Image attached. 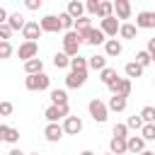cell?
Masks as SVG:
<instances>
[{"label":"cell","instance_id":"obj_1","mask_svg":"<svg viewBox=\"0 0 155 155\" xmlns=\"http://www.w3.org/2000/svg\"><path fill=\"white\" fill-rule=\"evenodd\" d=\"M80 46H82V36H80L75 29L63 34V53H65L68 58H75V56H80Z\"/></svg>","mask_w":155,"mask_h":155},{"label":"cell","instance_id":"obj_2","mask_svg":"<svg viewBox=\"0 0 155 155\" xmlns=\"http://www.w3.org/2000/svg\"><path fill=\"white\" fill-rule=\"evenodd\" d=\"M44 116H46V121H48V124H58L61 119L65 121V119L70 116V107H68V104H63V107L48 104V107H46V111H44Z\"/></svg>","mask_w":155,"mask_h":155},{"label":"cell","instance_id":"obj_3","mask_svg":"<svg viewBox=\"0 0 155 155\" xmlns=\"http://www.w3.org/2000/svg\"><path fill=\"white\" fill-rule=\"evenodd\" d=\"M48 85H51V78L46 75V73H39V75H27V80H24V87L27 90H31V92H41V90H48Z\"/></svg>","mask_w":155,"mask_h":155},{"label":"cell","instance_id":"obj_4","mask_svg":"<svg viewBox=\"0 0 155 155\" xmlns=\"http://www.w3.org/2000/svg\"><path fill=\"white\" fill-rule=\"evenodd\" d=\"M87 111H90V116L94 119V121H107V116H109V107L102 102V99H92L90 104H87Z\"/></svg>","mask_w":155,"mask_h":155},{"label":"cell","instance_id":"obj_5","mask_svg":"<svg viewBox=\"0 0 155 155\" xmlns=\"http://www.w3.org/2000/svg\"><path fill=\"white\" fill-rule=\"evenodd\" d=\"M36 53H39V44L36 41H24V44H19V48H17V56L27 63V61H31V58H36Z\"/></svg>","mask_w":155,"mask_h":155},{"label":"cell","instance_id":"obj_6","mask_svg":"<svg viewBox=\"0 0 155 155\" xmlns=\"http://www.w3.org/2000/svg\"><path fill=\"white\" fill-rule=\"evenodd\" d=\"M111 94H119V97H128L131 94V80L128 78H116L111 85H109Z\"/></svg>","mask_w":155,"mask_h":155},{"label":"cell","instance_id":"obj_7","mask_svg":"<svg viewBox=\"0 0 155 155\" xmlns=\"http://www.w3.org/2000/svg\"><path fill=\"white\" fill-rule=\"evenodd\" d=\"M80 36H82V41H85V44H90V46L107 44V39H104V31H102V29H94V27H92V29H87L85 34H80Z\"/></svg>","mask_w":155,"mask_h":155},{"label":"cell","instance_id":"obj_8","mask_svg":"<svg viewBox=\"0 0 155 155\" xmlns=\"http://www.w3.org/2000/svg\"><path fill=\"white\" fill-rule=\"evenodd\" d=\"M99 29L104 31V36H116V34H119V29H121V22H119L116 17H107V19H102Z\"/></svg>","mask_w":155,"mask_h":155},{"label":"cell","instance_id":"obj_9","mask_svg":"<svg viewBox=\"0 0 155 155\" xmlns=\"http://www.w3.org/2000/svg\"><path fill=\"white\" fill-rule=\"evenodd\" d=\"M44 136H46V140H51V143H58V140L65 136V131H63V126H61V124H46V128H44Z\"/></svg>","mask_w":155,"mask_h":155},{"label":"cell","instance_id":"obj_10","mask_svg":"<svg viewBox=\"0 0 155 155\" xmlns=\"http://www.w3.org/2000/svg\"><path fill=\"white\" fill-rule=\"evenodd\" d=\"M87 82V70H82V73H68V78H65V87H73V90H78V87H82Z\"/></svg>","mask_w":155,"mask_h":155},{"label":"cell","instance_id":"obj_11","mask_svg":"<svg viewBox=\"0 0 155 155\" xmlns=\"http://www.w3.org/2000/svg\"><path fill=\"white\" fill-rule=\"evenodd\" d=\"M136 27H140V29H155V12H148V10L138 12Z\"/></svg>","mask_w":155,"mask_h":155},{"label":"cell","instance_id":"obj_12","mask_svg":"<svg viewBox=\"0 0 155 155\" xmlns=\"http://www.w3.org/2000/svg\"><path fill=\"white\" fill-rule=\"evenodd\" d=\"M63 131H65L68 136H78V133L82 131V121H80V116H68V119L63 121Z\"/></svg>","mask_w":155,"mask_h":155},{"label":"cell","instance_id":"obj_13","mask_svg":"<svg viewBox=\"0 0 155 155\" xmlns=\"http://www.w3.org/2000/svg\"><path fill=\"white\" fill-rule=\"evenodd\" d=\"M126 148H128V155H140V153L145 150V140H143L140 136H128Z\"/></svg>","mask_w":155,"mask_h":155},{"label":"cell","instance_id":"obj_14","mask_svg":"<svg viewBox=\"0 0 155 155\" xmlns=\"http://www.w3.org/2000/svg\"><path fill=\"white\" fill-rule=\"evenodd\" d=\"M41 31H61V19L56 15H46L41 22H39Z\"/></svg>","mask_w":155,"mask_h":155},{"label":"cell","instance_id":"obj_15","mask_svg":"<svg viewBox=\"0 0 155 155\" xmlns=\"http://www.w3.org/2000/svg\"><path fill=\"white\" fill-rule=\"evenodd\" d=\"M22 36H24L27 41H36V39L41 36V27H39V22H27L24 29H22Z\"/></svg>","mask_w":155,"mask_h":155},{"label":"cell","instance_id":"obj_16","mask_svg":"<svg viewBox=\"0 0 155 155\" xmlns=\"http://www.w3.org/2000/svg\"><path fill=\"white\" fill-rule=\"evenodd\" d=\"M114 12H116V19H128L131 17V2L128 0H116Z\"/></svg>","mask_w":155,"mask_h":155},{"label":"cell","instance_id":"obj_17","mask_svg":"<svg viewBox=\"0 0 155 155\" xmlns=\"http://www.w3.org/2000/svg\"><path fill=\"white\" fill-rule=\"evenodd\" d=\"M0 140H5V143H17V140H19V131L0 124Z\"/></svg>","mask_w":155,"mask_h":155},{"label":"cell","instance_id":"obj_18","mask_svg":"<svg viewBox=\"0 0 155 155\" xmlns=\"http://www.w3.org/2000/svg\"><path fill=\"white\" fill-rule=\"evenodd\" d=\"M121 51H124V46H121L119 39H107V44H104V53L107 56L116 58V56H121Z\"/></svg>","mask_w":155,"mask_h":155},{"label":"cell","instance_id":"obj_19","mask_svg":"<svg viewBox=\"0 0 155 155\" xmlns=\"http://www.w3.org/2000/svg\"><path fill=\"white\" fill-rule=\"evenodd\" d=\"M24 73H27V75H39V73H44V61H41V58L27 61V63H24Z\"/></svg>","mask_w":155,"mask_h":155},{"label":"cell","instance_id":"obj_20","mask_svg":"<svg viewBox=\"0 0 155 155\" xmlns=\"http://www.w3.org/2000/svg\"><path fill=\"white\" fill-rule=\"evenodd\" d=\"M73 19H80V17H85L82 12H85V5L80 2V0H73V2H68V10H65Z\"/></svg>","mask_w":155,"mask_h":155},{"label":"cell","instance_id":"obj_21","mask_svg":"<svg viewBox=\"0 0 155 155\" xmlns=\"http://www.w3.org/2000/svg\"><path fill=\"white\" fill-rule=\"evenodd\" d=\"M87 68L102 73V70L107 68V56H99V53H97V56H90V58H87Z\"/></svg>","mask_w":155,"mask_h":155},{"label":"cell","instance_id":"obj_22","mask_svg":"<svg viewBox=\"0 0 155 155\" xmlns=\"http://www.w3.org/2000/svg\"><path fill=\"white\" fill-rule=\"evenodd\" d=\"M48 97H51V104H56V107L68 104V92H65V90H51Z\"/></svg>","mask_w":155,"mask_h":155},{"label":"cell","instance_id":"obj_23","mask_svg":"<svg viewBox=\"0 0 155 155\" xmlns=\"http://www.w3.org/2000/svg\"><path fill=\"white\" fill-rule=\"evenodd\" d=\"M109 150H111V155H128L126 140H121V138H111V143H109Z\"/></svg>","mask_w":155,"mask_h":155},{"label":"cell","instance_id":"obj_24","mask_svg":"<svg viewBox=\"0 0 155 155\" xmlns=\"http://www.w3.org/2000/svg\"><path fill=\"white\" fill-rule=\"evenodd\" d=\"M27 22H29V19H24L19 12H12V15L7 17V24L12 27V31H15V29H24V24H27Z\"/></svg>","mask_w":155,"mask_h":155},{"label":"cell","instance_id":"obj_25","mask_svg":"<svg viewBox=\"0 0 155 155\" xmlns=\"http://www.w3.org/2000/svg\"><path fill=\"white\" fill-rule=\"evenodd\" d=\"M111 111H124L126 109V97H119V94H111V99H109V104H107Z\"/></svg>","mask_w":155,"mask_h":155},{"label":"cell","instance_id":"obj_26","mask_svg":"<svg viewBox=\"0 0 155 155\" xmlns=\"http://www.w3.org/2000/svg\"><path fill=\"white\" fill-rule=\"evenodd\" d=\"M70 68H73V73L90 70V68H87V58H82V56H75V58H70Z\"/></svg>","mask_w":155,"mask_h":155},{"label":"cell","instance_id":"obj_27","mask_svg":"<svg viewBox=\"0 0 155 155\" xmlns=\"http://www.w3.org/2000/svg\"><path fill=\"white\" fill-rule=\"evenodd\" d=\"M124 70H126V78H128V80H131V78H140V75H143V68H140L136 61L126 63V68H124Z\"/></svg>","mask_w":155,"mask_h":155},{"label":"cell","instance_id":"obj_28","mask_svg":"<svg viewBox=\"0 0 155 155\" xmlns=\"http://www.w3.org/2000/svg\"><path fill=\"white\" fill-rule=\"evenodd\" d=\"M78 34H85L87 29H92V19L90 17H80V19H75V27H73Z\"/></svg>","mask_w":155,"mask_h":155},{"label":"cell","instance_id":"obj_29","mask_svg":"<svg viewBox=\"0 0 155 155\" xmlns=\"http://www.w3.org/2000/svg\"><path fill=\"white\" fill-rule=\"evenodd\" d=\"M116 78H119V75H116V70H114V68H104V70L99 73V80H102V82H104L107 87H109V85H111V82H114Z\"/></svg>","mask_w":155,"mask_h":155},{"label":"cell","instance_id":"obj_30","mask_svg":"<svg viewBox=\"0 0 155 155\" xmlns=\"http://www.w3.org/2000/svg\"><path fill=\"white\" fill-rule=\"evenodd\" d=\"M140 119H143V124H155V107H143L140 109Z\"/></svg>","mask_w":155,"mask_h":155},{"label":"cell","instance_id":"obj_31","mask_svg":"<svg viewBox=\"0 0 155 155\" xmlns=\"http://www.w3.org/2000/svg\"><path fill=\"white\" fill-rule=\"evenodd\" d=\"M58 19H61V29H65V31H73V27H75V19H73L68 12L58 15Z\"/></svg>","mask_w":155,"mask_h":155},{"label":"cell","instance_id":"obj_32","mask_svg":"<svg viewBox=\"0 0 155 155\" xmlns=\"http://www.w3.org/2000/svg\"><path fill=\"white\" fill-rule=\"evenodd\" d=\"M119 34H121L124 39H136V34H138V27H133V24H121Z\"/></svg>","mask_w":155,"mask_h":155},{"label":"cell","instance_id":"obj_33","mask_svg":"<svg viewBox=\"0 0 155 155\" xmlns=\"http://www.w3.org/2000/svg\"><path fill=\"white\" fill-rule=\"evenodd\" d=\"M111 12H114V2H99V12H97V17L107 19V17H111Z\"/></svg>","mask_w":155,"mask_h":155},{"label":"cell","instance_id":"obj_34","mask_svg":"<svg viewBox=\"0 0 155 155\" xmlns=\"http://www.w3.org/2000/svg\"><path fill=\"white\" fill-rule=\"evenodd\" d=\"M136 63L145 70V65H150V63H153V58H150V53H148V51H138V53H136Z\"/></svg>","mask_w":155,"mask_h":155},{"label":"cell","instance_id":"obj_35","mask_svg":"<svg viewBox=\"0 0 155 155\" xmlns=\"http://www.w3.org/2000/svg\"><path fill=\"white\" fill-rule=\"evenodd\" d=\"M53 65H56V68H68V65H70V58L61 51V53H56V56H53Z\"/></svg>","mask_w":155,"mask_h":155},{"label":"cell","instance_id":"obj_36","mask_svg":"<svg viewBox=\"0 0 155 155\" xmlns=\"http://www.w3.org/2000/svg\"><path fill=\"white\" fill-rule=\"evenodd\" d=\"M114 138L128 140V126H126V124H116V126H114Z\"/></svg>","mask_w":155,"mask_h":155},{"label":"cell","instance_id":"obj_37","mask_svg":"<svg viewBox=\"0 0 155 155\" xmlns=\"http://www.w3.org/2000/svg\"><path fill=\"white\" fill-rule=\"evenodd\" d=\"M140 138L143 140H155V124H145L143 131H140Z\"/></svg>","mask_w":155,"mask_h":155},{"label":"cell","instance_id":"obj_38","mask_svg":"<svg viewBox=\"0 0 155 155\" xmlns=\"http://www.w3.org/2000/svg\"><path fill=\"white\" fill-rule=\"evenodd\" d=\"M126 126H128V128H136V131H143L145 124H143V119H140V114H138V116H128Z\"/></svg>","mask_w":155,"mask_h":155},{"label":"cell","instance_id":"obj_39","mask_svg":"<svg viewBox=\"0 0 155 155\" xmlns=\"http://www.w3.org/2000/svg\"><path fill=\"white\" fill-rule=\"evenodd\" d=\"M12 56V44L10 41H0V58L5 61V58H10Z\"/></svg>","mask_w":155,"mask_h":155},{"label":"cell","instance_id":"obj_40","mask_svg":"<svg viewBox=\"0 0 155 155\" xmlns=\"http://www.w3.org/2000/svg\"><path fill=\"white\" fill-rule=\"evenodd\" d=\"M12 36V27L10 24H0V41H7Z\"/></svg>","mask_w":155,"mask_h":155},{"label":"cell","instance_id":"obj_41","mask_svg":"<svg viewBox=\"0 0 155 155\" xmlns=\"http://www.w3.org/2000/svg\"><path fill=\"white\" fill-rule=\"evenodd\" d=\"M12 102H0V116H10L12 114Z\"/></svg>","mask_w":155,"mask_h":155},{"label":"cell","instance_id":"obj_42","mask_svg":"<svg viewBox=\"0 0 155 155\" xmlns=\"http://www.w3.org/2000/svg\"><path fill=\"white\" fill-rule=\"evenodd\" d=\"M85 10L92 12V15H97V12H99V0H90V2L85 5Z\"/></svg>","mask_w":155,"mask_h":155},{"label":"cell","instance_id":"obj_43","mask_svg":"<svg viewBox=\"0 0 155 155\" xmlns=\"http://www.w3.org/2000/svg\"><path fill=\"white\" fill-rule=\"evenodd\" d=\"M41 7V0H27V10H39Z\"/></svg>","mask_w":155,"mask_h":155},{"label":"cell","instance_id":"obj_44","mask_svg":"<svg viewBox=\"0 0 155 155\" xmlns=\"http://www.w3.org/2000/svg\"><path fill=\"white\" fill-rule=\"evenodd\" d=\"M7 17H10V15H7V10H5V7H0V24H7Z\"/></svg>","mask_w":155,"mask_h":155},{"label":"cell","instance_id":"obj_45","mask_svg":"<svg viewBox=\"0 0 155 155\" xmlns=\"http://www.w3.org/2000/svg\"><path fill=\"white\" fill-rule=\"evenodd\" d=\"M148 53H150V56L155 53V39H148Z\"/></svg>","mask_w":155,"mask_h":155},{"label":"cell","instance_id":"obj_46","mask_svg":"<svg viewBox=\"0 0 155 155\" xmlns=\"http://www.w3.org/2000/svg\"><path fill=\"white\" fill-rule=\"evenodd\" d=\"M7 155H24V153H22V150H19V148H12V150H10V153H7Z\"/></svg>","mask_w":155,"mask_h":155},{"label":"cell","instance_id":"obj_47","mask_svg":"<svg viewBox=\"0 0 155 155\" xmlns=\"http://www.w3.org/2000/svg\"><path fill=\"white\" fill-rule=\"evenodd\" d=\"M140 155H155V153H150V150H143V153H140Z\"/></svg>","mask_w":155,"mask_h":155},{"label":"cell","instance_id":"obj_48","mask_svg":"<svg viewBox=\"0 0 155 155\" xmlns=\"http://www.w3.org/2000/svg\"><path fill=\"white\" fill-rule=\"evenodd\" d=\"M80 155H94V153H92V150H85V153H80Z\"/></svg>","mask_w":155,"mask_h":155},{"label":"cell","instance_id":"obj_49","mask_svg":"<svg viewBox=\"0 0 155 155\" xmlns=\"http://www.w3.org/2000/svg\"><path fill=\"white\" fill-rule=\"evenodd\" d=\"M150 58H153V63H155V53H153V56H150Z\"/></svg>","mask_w":155,"mask_h":155},{"label":"cell","instance_id":"obj_50","mask_svg":"<svg viewBox=\"0 0 155 155\" xmlns=\"http://www.w3.org/2000/svg\"><path fill=\"white\" fill-rule=\"evenodd\" d=\"M29 155H39V153H29Z\"/></svg>","mask_w":155,"mask_h":155},{"label":"cell","instance_id":"obj_51","mask_svg":"<svg viewBox=\"0 0 155 155\" xmlns=\"http://www.w3.org/2000/svg\"><path fill=\"white\" fill-rule=\"evenodd\" d=\"M107 155H111V153H107Z\"/></svg>","mask_w":155,"mask_h":155}]
</instances>
